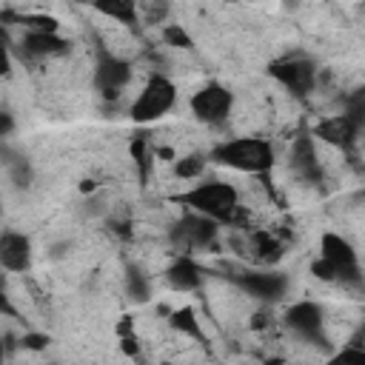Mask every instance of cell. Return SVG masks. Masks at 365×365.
Masks as SVG:
<instances>
[{
	"mask_svg": "<svg viewBox=\"0 0 365 365\" xmlns=\"http://www.w3.org/2000/svg\"><path fill=\"white\" fill-rule=\"evenodd\" d=\"M188 108H191V114L200 123H205V125H222L231 117V111H234V91L228 86H222L220 80H208V83H202L191 94Z\"/></svg>",
	"mask_w": 365,
	"mask_h": 365,
	"instance_id": "obj_5",
	"label": "cell"
},
{
	"mask_svg": "<svg viewBox=\"0 0 365 365\" xmlns=\"http://www.w3.org/2000/svg\"><path fill=\"white\" fill-rule=\"evenodd\" d=\"M282 322H285V328L297 339L311 342V345H328V336H325V311H322L319 302H314V299H297L294 305H288Z\"/></svg>",
	"mask_w": 365,
	"mask_h": 365,
	"instance_id": "obj_8",
	"label": "cell"
},
{
	"mask_svg": "<svg viewBox=\"0 0 365 365\" xmlns=\"http://www.w3.org/2000/svg\"><path fill=\"white\" fill-rule=\"evenodd\" d=\"M234 285L245 297H251L257 302H265V305L279 302L288 294V277L282 271H271V268L240 271V274H234Z\"/></svg>",
	"mask_w": 365,
	"mask_h": 365,
	"instance_id": "obj_9",
	"label": "cell"
},
{
	"mask_svg": "<svg viewBox=\"0 0 365 365\" xmlns=\"http://www.w3.org/2000/svg\"><path fill=\"white\" fill-rule=\"evenodd\" d=\"M311 274L317 277V279H322V282H336V274H334V268L322 259V257H317L314 262H311Z\"/></svg>",
	"mask_w": 365,
	"mask_h": 365,
	"instance_id": "obj_23",
	"label": "cell"
},
{
	"mask_svg": "<svg viewBox=\"0 0 365 365\" xmlns=\"http://www.w3.org/2000/svg\"><path fill=\"white\" fill-rule=\"evenodd\" d=\"M205 165H208V154H182L171 163V171L177 180H200L205 174Z\"/></svg>",
	"mask_w": 365,
	"mask_h": 365,
	"instance_id": "obj_18",
	"label": "cell"
},
{
	"mask_svg": "<svg viewBox=\"0 0 365 365\" xmlns=\"http://www.w3.org/2000/svg\"><path fill=\"white\" fill-rule=\"evenodd\" d=\"M168 325L177 331V334H182V336H191V339H205V334H202V325H200V319H197V311L191 308V305H182V308H174L171 314H168Z\"/></svg>",
	"mask_w": 365,
	"mask_h": 365,
	"instance_id": "obj_17",
	"label": "cell"
},
{
	"mask_svg": "<svg viewBox=\"0 0 365 365\" xmlns=\"http://www.w3.org/2000/svg\"><path fill=\"white\" fill-rule=\"evenodd\" d=\"M217 231L220 225L208 217H200L194 211H185L168 231V240L171 245L180 251V254H194V251H202L208 248L214 240H217Z\"/></svg>",
	"mask_w": 365,
	"mask_h": 365,
	"instance_id": "obj_7",
	"label": "cell"
},
{
	"mask_svg": "<svg viewBox=\"0 0 365 365\" xmlns=\"http://www.w3.org/2000/svg\"><path fill=\"white\" fill-rule=\"evenodd\" d=\"M291 171L305 180V182H322V163H319V151H317V137L311 131L297 134V140L291 143V154H288Z\"/></svg>",
	"mask_w": 365,
	"mask_h": 365,
	"instance_id": "obj_11",
	"label": "cell"
},
{
	"mask_svg": "<svg viewBox=\"0 0 365 365\" xmlns=\"http://www.w3.org/2000/svg\"><path fill=\"white\" fill-rule=\"evenodd\" d=\"M0 117H3V125H0V137H9V134H11V125H14V123H11V111H3Z\"/></svg>",
	"mask_w": 365,
	"mask_h": 365,
	"instance_id": "obj_26",
	"label": "cell"
},
{
	"mask_svg": "<svg viewBox=\"0 0 365 365\" xmlns=\"http://www.w3.org/2000/svg\"><path fill=\"white\" fill-rule=\"evenodd\" d=\"M128 80H131V63L103 48L94 63V86L103 91V97L106 100L117 97L128 86Z\"/></svg>",
	"mask_w": 365,
	"mask_h": 365,
	"instance_id": "obj_10",
	"label": "cell"
},
{
	"mask_svg": "<svg viewBox=\"0 0 365 365\" xmlns=\"http://www.w3.org/2000/svg\"><path fill=\"white\" fill-rule=\"evenodd\" d=\"M23 51L34 60H46V57H60L68 51V40L60 37V31H26L23 34Z\"/></svg>",
	"mask_w": 365,
	"mask_h": 365,
	"instance_id": "obj_15",
	"label": "cell"
},
{
	"mask_svg": "<svg viewBox=\"0 0 365 365\" xmlns=\"http://www.w3.org/2000/svg\"><path fill=\"white\" fill-rule=\"evenodd\" d=\"M174 202L182 205L185 211H194L200 217L214 220L217 225H225V222L237 220L240 191L231 182H225V180H205V182H197L188 191L177 194Z\"/></svg>",
	"mask_w": 365,
	"mask_h": 365,
	"instance_id": "obj_1",
	"label": "cell"
},
{
	"mask_svg": "<svg viewBox=\"0 0 365 365\" xmlns=\"http://www.w3.org/2000/svg\"><path fill=\"white\" fill-rule=\"evenodd\" d=\"M174 106H177V86L165 74H151L145 80V86L140 88V94L134 97L128 117L134 123H154V120L165 117Z\"/></svg>",
	"mask_w": 365,
	"mask_h": 365,
	"instance_id": "obj_4",
	"label": "cell"
},
{
	"mask_svg": "<svg viewBox=\"0 0 365 365\" xmlns=\"http://www.w3.org/2000/svg\"><path fill=\"white\" fill-rule=\"evenodd\" d=\"M46 342H48V336H46V334H23V339H20V345H23V348H29V351H43V348H46Z\"/></svg>",
	"mask_w": 365,
	"mask_h": 365,
	"instance_id": "obj_24",
	"label": "cell"
},
{
	"mask_svg": "<svg viewBox=\"0 0 365 365\" xmlns=\"http://www.w3.org/2000/svg\"><path fill=\"white\" fill-rule=\"evenodd\" d=\"M120 348L125 356H137L140 354V342H137V334H128V336H120Z\"/></svg>",
	"mask_w": 365,
	"mask_h": 365,
	"instance_id": "obj_25",
	"label": "cell"
},
{
	"mask_svg": "<svg viewBox=\"0 0 365 365\" xmlns=\"http://www.w3.org/2000/svg\"><path fill=\"white\" fill-rule=\"evenodd\" d=\"M268 77L277 80L285 91H291L297 97H305V94L314 91V86L319 80V66L305 51H288V54L268 63Z\"/></svg>",
	"mask_w": 365,
	"mask_h": 365,
	"instance_id": "obj_3",
	"label": "cell"
},
{
	"mask_svg": "<svg viewBox=\"0 0 365 365\" xmlns=\"http://www.w3.org/2000/svg\"><path fill=\"white\" fill-rule=\"evenodd\" d=\"M319 257L334 268L336 282L342 285H362V274H359V257L354 251V245L336 234V231H325L319 237Z\"/></svg>",
	"mask_w": 365,
	"mask_h": 365,
	"instance_id": "obj_6",
	"label": "cell"
},
{
	"mask_svg": "<svg viewBox=\"0 0 365 365\" xmlns=\"http://www.w3.org/2000/svg\"><path fill=\"white\" fill-rule=\"evenodd\" d=\"M342 114H345L351 123H356L359 128H365V91H356V94L345 97Z\"/></svg>",
	"mask_w": 365,
	"mask_h": 365,
	"instance_id": "obj_22",
	"label": "cell"
},
{
	"mask_svg": "<svg viewBox=\"0 0 365 365\" xmlns=\"http://www.w3.org/2000/svg\"><path fill=\"white\" fill-rule=\"evenodd\" d=\"M325 365H365V348L356 345V342H348V345L336 348V351L325 359Z\"/></svg>",
	"mask_w": 365,
	"mask_h": 365,
	"instance_id": "obj_20",
	"label": "cell"
},
{
	"mask_svg": "<svg viewBox=\"0 0 365 365\" xmlns=\"http://www.w3.org/2000/svg\"><path fill=\"white\" fill-rule=\"evenodd\" d=\"M359 125L356 123H351L342 111L339 114H331V117H325V120H319L317 125H314V137L319 140V143H328V145H334V148H342V151H348L354 143H356V137H359Z\"/></svg>",
	"mask_w": 365,
	"mask_h": 365,
	"instance_id": "obj_13",
	"label": "cell"
},
{
	"mask_svg": "<svg viewBox=\"0 0 365 365\" xmlns=\"http://www.w3.org/2000/svg\"><path fill=\"white\" fill-rule=\"evenodd\" d=\"M125 294H128L134 302H148V299H151V279H148V274H143L137 265H128V268H125Z\"/></svg>",
	"mask_w": 365,
	"mask_h": 365,
	"instance_id": "obj_19",
	"label": "cell"
},
{
	"mask_svg": "<svg viewBox=\"0 0 365 365\" xmlns=\"http://www.w3.org/2000/svg\"><path fill=\"white\" fill-rule=\"evenodd\" d=\"M351 342H356V345H362L365 348V319L359 322V328H356V334H354V339Z\"/></svg>",
	"mask_w": 365,
	"mask_h": 365,
	"instance_id": "obj_27",
	"label": "cell"
},
{
	"mask_svg": "<svg viewBox=\"0 0 365 365\" xmlns=\"http://www.w3.org/2000/svg\"><path fill=\"white\" fill-rule=\"evenodd\" d=\"M202 279H205V271H202V265H200L191 254H177V257L171 259V265L165 268V282H168V288L182 291V294L197 291V288L202 285Z\"/></svg>",
	"mask_w": 365,
	"mask_h": 365,
	"instance_id": "obj_14",
	"label": "cell"
},
{
	"mask_svg": "<svg viewBox=\"0 0 365 365\" xmlns=\"http://www.w3.org/2000/svg\"><path fill=\"white\" fill-rule=\"evenodd\" d=\"M0 265L9 274H26L31 268V240L23 231H3L0 234Z\"/></svg>",
	"mask_w": 365,
	"mask_h": 365,
	"instance_id": "obj_12",
	"label": "cell"
},
{
	"mask_svg": "<svg viewBox=\"0 0 365 365\" xmlns=\"http://www.w3.org/2000/svg\"><path fill=\"white\" fill-rule=\"evenodd\" d=\"M208 163L234 168L240 174L268 177V171L274 168V145L265 137H231L211 145Z\"/></svg>",
	"mask_w": 365,
	"mask_h": 365,
	"instance_id": "obj_2",
	"label": "cell"
},
{
	"mask_svg": "<svg viewBox=\"0 0 365 365\" xmlns=\"http://www.w3.org/2000/svg\"><path fill=\"white\" fill-rule=\"evenodd\" d=\"M163 40H165L168 46H174V48H185V51L194 48L191 34H188L180 23H165V26H163Z\"/></svg>",
	"mask_w": 365,
	"mask_h": 365,
	"instance_id": "obj_21",
	"label": "cell"
},
{
	"mask_svg": "<svg viewBox=\"0 0 365 365\" xmlns=\"http://www.w3.org/2000/svg\"><path fill=\"white\" fill-rule=\"evenodd\" d=\"M94 11H100L103 17H108L114 23H123V26L140 23V6L134 0H103V3H94Z\"/></svg>",
	"mask_w": 365,
	"mask_h": 365,
	"instance_id": "obj_16",
	"label": "cell"
}]
</instances>
